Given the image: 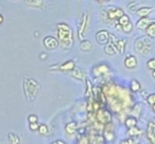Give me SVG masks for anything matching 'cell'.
<instances>
[{
	"label": "cell",
	"instance_id": "obj_28",
	"mask_svg": "<svg viewBox=\"0 0 155 144\" xmlns=\"http://www.w3.org/2000/svg\"><path fill=\"white\" fill-rule=\"evenodd\" d=\"M38 131H39V133H40V134H47V132H48V131H47V126H46V125H40Z\"/></svg>",
	"mask_w": 155,
	"mask_h": 144
},
{
	"label": "cell",
	"instance_id": "obj_14",
	"mask_svg": "<svg viewBox=\"0 0 155 144\" xmlns=\"http://www.w3.org/2000/svg\"><path fill=\"white\" fill-rule=\"evenodd\" d=\"M153 10H154V8H153L151 6H150V7H148V6H147V7H140L139 10H137V15H138L139 17H147Z\"/></svg>",
	"mask_w": 155,
	"mask_h": 144
},
{
	"label": "cell",
	"instance_id": "obj_18",
	"mask_svg": "<svg viewBox=\"0 0 155 144\" xmlns=\"http://www.w3.org/2000/svg\"><path fill=\"white\" fill-rule=\"evenodd\" d=\"M80 48L82 51H90L92 48V44L88 41V40H82L81 44H80Z\"/></svg>",
	"mask_w": 155,
	"mask_h": 144
},
{
	"label": "cell",
	"instance_id": "obj_20",
	"mask_svg": "<svg viewBox=\"0 0 155 144\" xmlns=\"http://www.w3.org/2000/svg\"><path fill=\"white\" fill-rule=\"evenodd\" d=\"M145 30H147V35L149 38H155V23H150Z\"/></svg>",
	"mask_w": 155,
	"mask_h": 144
},
{
	"label": "cell",
	"instance_id": "obj_19",
	"mask_svg": "<svg viewBox=\"0 0 155 144\" xmlns=\"http://www.w3.org/2000/svg\"><path fill=\"white\" fill-rule=\"evenodd\" d=\"M7 139H8L10 144H19V138H18L15 133H12V132H10V133H8Z\"/></svg>",
	"mask_w": 155,
	"mask_h": 144
},
{
	"label": "cell",
	"instance_id": "obj_6",
	"mask_svg": "<svg viewBox=\"0 0 155 144\" xmlns=\"http://www.w3.org/2000/svg\"><path fill=\"white\" fill-rule=\"evenodd\" d=\"M109 36H110V34L107 30H99L96 34V40L101 45H107L108 44V40H109Z\"/></svg>",
	"mask_w": 155,
	"mask_h": 144
},
{
	"label": "cell",
	"instance_id": "obj_24",
	"mask_svg": "<svg viewBox=\"0 0 155 144\" xmlns=\"http://www.w3.org/2000/svg\"><path fill=\"white\" fill-rule=\"evenodd\" d=\"M71 73H73V76L76 77L78 80H82V79H84V74L81 73L80 69H75V68H74V69L71 70Z\"/></svg>",
	"mask_w": 155,
	"mask_h": 144
},
{
	"label": "cell",
	"instance_id": "obj_12",
	"mask_svg": "<svg viewBox=\"0 0 155 144\" xmlns=\"http://www.w3.org/2000/svg\"><path fill=\"white\" fill-rule=\"evenodd\" d=\"M148 137L155 144V120L153 122H150L148 126Z\"/></svg>",
	"mask_w": 155,
	"mask_h": 144
},
{
	"label": "cell",
	"instance_id": "obj_8",
	"mask_svg": "<svg viewBox=\"0 0 155 144\" xmlns=\"http://www.w3.org/2000/svg\"><path fill=\"white\" fill-rule=\"evenodd\" d=\"M151 23V19L147 16V17H140L138 21H137V28L138 29H140V30H144V29H147L148 27H149V24Z\"/></svg>",
	"mask_w": 155,
	"mask_h": 144
},
{
	"label": "cell",
	"instance_id": "obj_13",
	"mask_svg": "<svg viewBox=\"0 0 155 144\" xmlns=\"http://www.w3.org/2000/svg\"><path fill=\"white\" fill-rule=\"evenodd\" d=\"M86 23H87V15L85 13L84 16H82V23H80V25H79V39L80 40H82V34H84V29H85V27H86Z\"/></svg>",
	"mask_w": 155,
	"mask_h": 144
},
{
	"label": "cell",
	"instance_id": "obj_35",
	"mask_svg": "<svg viewBox=\"0 0 155 144\" xmlns=\"http://www.w3.org/2000/svg\"><path fill=\"white\" fill-rule=\"evenodd\" d=\"M139 108H140V106H139V105L137 104V105L134 106V109H133V110L131 111V113H132V115H134V116H137V115H139V113H138V109H139Z\"/></svg>",
	"mask_w": 155,
	"mask_h": 144
},
{
	"label": "cell",
	"instance_id": "obj_38",
	"mask_svg": "<svg viewBox=\"0 0 155 144\" xmlns=\"http://www.w3.org/2000/svg\"><path fill=\"white\" fill-rule=\"evenodd\" d=\"M40 57H41V58H44V59L46 58V56H45V53H41V56H40Z\"/></svg>",
	"mask_w": 155,
	"mask_h": 144
},
{
	"label": "cell",
	"instance_id": "obj_4",
	"mask_svg": "<svg viewBox=\"0 0 155 144\" xmlns=\"http://www.w3.org/2000/svg\"><path fill=\"white\" fill-rule=\"evenodd\" d=\"M42 44H44V46H45L46 48H48V50H56V48L58 47V45H59V44H58V40H57L54 36H51V35L44 38Z\"/></svg>",
	"mask_w": 155,
	"mask_h": 144
},
{
	"label": "cell",
	"instance_id": "obj_23",
	"mask_svg": "<svg viewBox=\"0 0 155 144\" xmlns=\"http://www.w3.org/2000/svg\"><path fill=\"white\" fill-rule=\"evenodd\" d=\"M140 90V83L137 80H132L131 81V91L132 92H138Z\"/></svg>",
	"mask_w": 155,
	"mask_h": 144
},
{
	"label": "cell",
	"instance_id": "obj_25",
	"mask_svg": "<svg viewBox=\"0 0 155 144\" xmlns=\"http://www.w3.org/2000/svg\"><path fill=\"white\" fill-rule=\"evenodd\" d=\"M128 22H131L130 21V17L127 16V15H122L120 18H119V23H120V25H121V28H122V25H125V24H127Z\"/></svg>",
	"mask_w": 155,
	"mask_h": 144
},
{
	"label": "cell",
	"instance_id": "obj_5",
	"mask_svg": "<svg viewBox=\"0 0 155 144\" xmlns=\"http://www.w3.org/2000/svg\"><path fill=\"white\" fill-rule=\"evenodd\" d=\"M109 73H110V68L107 64H98L92 68V74L94 76H101V75H105Z\"/></svg>",
	"mask_w": 155,
	"mask_h": 144
},
{
	"label": "cell",
	"instance_id": "obj_29",
	"mask_svg": "<svg viewBox=\"0 0 155 144\" xmlns=\"http://www.w3.org/2000/svg\"><path fill=\"white\" fill-rule=\"evenodd\" d=\"M104 136H105V139L109 142V140H113V138H114V134H113V132H110V131H105L104 132Z\"/></svg>",
	"mask_w": 155,
	"mask_h": 144
},
{
	"label": "cell",
	"instance_id": "obj_26",
	"mask_svg": "<svg viewBox=\"0 0 155 144\" xmlns=\"http://www.w3.org/2000/svg\"><path fill=\"white\" fill-rule=\"evenodd\" d=\"M125 44H126V40H116V47H117L119 52L125 51Z\"/></svg>",
	"mask_w": 155,
	"mask_h": 144
},
{
	"label": "cell",
	"instance_id": "obj_10",
	"mask_svg": "<svg viewBox=\"0 0 155 144\" xmlns=\"http://www.w3.org/2000/svg\"><path fill=\"white\" fill-rule=\"evenodd\" d=\"M75 68V64L73 61H68L67 63L62 64V65H57V67H50V70L53 69H59V70H73Z\"/></svg>",
	"mask_w": 155,
	"mask_h": 144
},
{
	"label": "cell",
	"instance_id": "obj_21",
	"mask_svg": "<svg viewBox=\"0 0 155 144\" xmlns=\"http://www.w3.org/2000/svg\"><path fill=\"white\" fill-rule=\"evenodd\" d=\"M142 132H140V129L139 128H137L136 126L134 127H131V128H128V132H127V134L130 136V137H136V136H139Z\"/></svg>",
	"mask_w": 155,
	"mask_h": 144
},
{
	"label": "cell",
	"instance_id": "obj_3",
	"mask_svg": "<svg viewBox=\"0 0 155 144\" xmlns=\"http://www.w3.org/2000/svg\"><path fill=\"white\" fill-rule=\"evenodd\" d=\"M134 48L137 52L142 53V54H148L150 48H151V41L149 36H143L140 39H138L134 44Z\"/></svg>",
	"mask_w": 155,
	"mask_h": 144
},
{
	"label": "cell",
	"instance_id": "obj_32",
	"mask_svg": "<svg viewBox=\"0 0 155 144\" xmlns=\"http://www.w3.org/2000/svg\"><path fill=\"white\" fill-rule=\"evenodd\" d=\"M39 126H40V125H38V122H30V123H29V128H30L31 131L39 129Z\"/></svg>",
	"mask_w": 155,
	"mask_h": 144
},
{
	"label": "cell",
	"instance_id": "obj_9",
	"mask_svg": "<svg viewBox=\"0 0 155 144\" xmlns=\"http://www.w3.org/2000/svg\"><path fill=\"white\" fill-rule=\"evenodd\" d=\"M97 119H98V121H101L103 123H108L111 120V115L108 111H105V110H98Z\"/></svg>",
	"mask_w": 155,
	"mask_h": 144
},
{
	"label": "cell",
	"instance_id": "obj_16",
	"mask_svg": "<svg viewBox=\"0 0 155 144\" xmlns=\"http://www.w3.org/2000/svg\"><path fill=\"white\" fill-rule=\"evenodd\" d=\"M137 125V120L134 116H128L126 120H125V126L127 128H131V127H134Z\"/></svg>",
	"mask_w": 155,
	"mask_h": 144
},
{
	"label": "cell",
	"instance_id": "obj_37",
	"mask_svg": "<svg viewBox=\"0 0 155 144\" xmlns=\"http://www.w3.org/2000/svg\"><path fill=\"white\" fill-rule=\"evenodd\" d=\"M2 22H4V17H2V16H1V13H0V24H1Z\"/></svg>",
	"mask_w": 155,
	"mask_h": 144
},
{
	"label": "cell",
	"instance_id": "obj_22",
	"mask_svg": "<svg viewBox=\"0 0 155 144\" xmlns=\"http://www.w3.org/2000/svg\"><path fill=\"white\" fill-rule=\"evenodd\" d=\"M25 4H27L28 6L41 7V6H42V0H25Z\"/></svg>",
	"mask_w": 155,
	"mask_h": 144
},
{
	"label": "cell",
	"instance_id": "obj_39",
	"mask_svg": "<svg viewBox=\"0 0 155 144\" xmlns=\"http://www.w3.org/2000/svg\"><path fill=\"white\" fill-rule=\"evenodd\" d=\"M153 77L155 79V70H153Z\"/></svg>",
	"mask_w": 155,
	"mask_h": 144
},
{
	"label": "cell",
	"instance_id": "obj_42",
	"mask_svg": "<svg viewBox=\"0 0 155 144\" xmlns=\"http://www.w3.org/2000/svg\"><path fill=\"white\" fill-rule=\"evenodd\" d=\"M104 1H109V0H104Z\"/></svg>",
	"mask_w": 155,
	"mask_h": 144
},
{
	"label": "cell",
	"instance_id": "obj_34",
	"mask_svg": "<svg viewBox=\"0 0 155 144\" xmlns=\"http://www.w3.org/2000/svg\"><path fill=\"white\" fill-rule=\"evenodd\" d=\"M121 144H139V143H137V142L133 140V139H126V140H122Z\"/></svg>",
	"mask_w": 155,
	"mask_h": 144
},
{
	"label": "cell",
	"instance_id": "obj_36",
	"mask_svg": "<svg viewBox=\"0 0 155 144\" xmlns=\"http://www.w3.org/2000/svg\"><path fill=\"white\" fill-rule=\"evenodd\" d=\"M52 144H65L64 142H62V140H56L54 143H52Z\"/></svg>",
	"mask_w": 155,
	"mask_h": 144
},
{
	"label": "cell",
	"instance_id": "obj_11",
	"mask_svg": "<svg viewBox=\"0 0 155 144\" xmlns=\"http://www.w3.org/2000/svg\"><path fill=\"white\" fill-rule=\"evenodd\" d=\"M125 67L128 68V69H133L137 67V58L134 56H127L125 58Z\"/></svg>",
	"mask_w": 155,
	"mask_h": 144
},
{
	"label": "cell",
	"instance_id": "obj_1",
	"mask_svg": "<svg viewBox=\"0 0 155 144\" xmlns=\"http://www.w3.org/2000/svg\"><path fill=\"white\" fill-rule=\"evenodd\" d=\"M103 92L105 94V98L110 108L116 113L121 111L122 109L127 108L131 104V98L128 96V92L122 87L115 85H107L103 87Z\"/></svg>",
	"mask_w": 155,
	"mask_h": 144
},
{
	"label": "cell",
	"instance_id": "obj_15",
	"mask_svg": "<svg viewBox=\"0 0 155 144\" xmlns=\"http://www.w3.org/2000/svg\"><path fill=\"white\" fill-rule=\"evenodd\" d=\"M87 142L85 144H102L103 143V138L101 136H96V137H87Z\"/></svg>",
	"mask_w": 155,
	"mask_h": 144
},
{
	"label": "cell",
	"instance_id": "obj_17",
	"mask_svg": "<svg viewBox=\"0 0 155 144\" xmlns=\"http://www.w3.org/2000/svg\"><path fill=\"white\" fill-rule=\"evenodd\" d=\"M76 131V123L75 122H69L65 125V132L68 134H73Z\"/></svg>",
	"mask_w": 155,
	"mask_h": 144
},
{
	"label": "cell",
	"instance_id": "obj_31",
	"mask_svg": "<svg viewBox=\"0 0 155 144\" xmlns=\"http://www.w3.org/2000/svg\"><path fill=\"white\" fill-rule=\"evenodd\" d=\"M147 100H148V103H149L150 105H154V104H155V93H154V94H150V96H148Z\"/></svg>",
	"mask_w": 155,
	"mask_h": 144
},
{
	"label": "cell",
	"instance_id": "obj_30",
	"mask_svg": "<svg viewBox=\"0 0 155 144\" xmlns=\"http://www.w3.org/2000/svg\"><path fill=\"white\" fill-rule=\"evenodd\" d=\"M148 68L151 70H155V58H151L150 61H148Z\"/></svg>",
	"mask_w": 155,
	"mask_h": 144
},
{
	"label": "cell",
	"instance_id": "obj_27",
	"mask_svg": "<svg viewBox=\"0 0 155 144\" xmlns=\"http://www.w3.org/2000/svg\"><path fill=\"white\" fill-rule=\"evenodd\" d=\"M131 30H132V23H131V22H128L127 24L122 25V31H124V33H130Z\"/></svg>",
	"mask_w": 155,
	"mask_h": 144
},
{
	"label": "cell",
	"instance_id": "obj_41",
	"mask_svg": "<svg viewBox=\"0 0 155 144\" xmlns=\"http://www.w3.org/2000/svg\"><path fill=\"white\" fill-rule=\"evenodd\" d=\"M96 1H99V2H102V1H104V0H96Z\"/></svg>",
	"mask_w": 155,
	"mask_h": 144
},
{
	"label": "cell",
	"instance_id": "obj_7",
	"mask_svg": "<svg viewBox=\"0 0 155 144\" xmlns=\"http://www.w3.org/2000/svg\"><path fill=\"white\" fill-rule=\"evenodd\" d=\"M122 15H124L122 8H119V7H111V8L108 10V18H109V19H119Z\"/></svg>",
	"mask_w": 155,
	"mask_h": 144
},
{
	"label": "cell",
	"instance_id": "obj_40",
	"mask_svg": "<svg viewBox=\"0 0 155 144\" xmlns=\"http://www.w3.org/2000/svg\"><path fill=\"white\" fill-rule=\"evenodd\" d=\"M153 110H154V113H155V104L153 105Z\"/></svg>",
	"mask_w": 155,
	"mask_h": 144
},
{
	"label": "cell",
	"instance_id": "obj_33",
	"mask_svg": "<svg viewBox=\"0 0 155 144\" xmlns=\"http://www.w3.org/2000/svg\"><path fill=\"white\" fill-rule=\"evenodd\" d=\"M28 121H29V123H30V122H38V116L31 114V115L28 116Z\"/></svg>",
	"mask_w": 155,
	"mask_h": 144
},
{
	"label": "cell",
	"instance_id": "obj_2",
	"mask_svg": "<svg viewBox=\"0 0 155 144\" xmlns=\"http://www.w3.org/2000/svg\"><path fill=\"white\" fill-rule=\"evenodd\" d=\"M57 35H58V41L62 44L63 47L69 48L73 45V31L70 27L65 23H59L57 25Z\"/></svg>",
	"mask_w": 155,
	"mask_h": 144
}]
</instances>
